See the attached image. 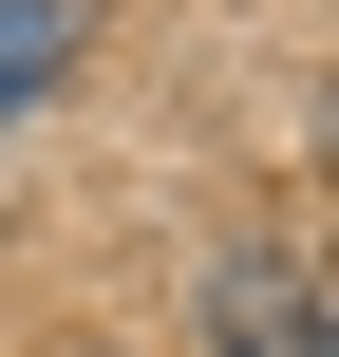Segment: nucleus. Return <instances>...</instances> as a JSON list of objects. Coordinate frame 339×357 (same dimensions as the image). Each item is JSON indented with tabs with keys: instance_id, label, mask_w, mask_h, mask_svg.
Returning a JSON list of instances; mask_svg holds the SVG:
<instances>
[{
	"instance_id": "nucleus-1",
	"label": "nucleus",
	"mask_w": 339,
	"mask_h": 357,
	"mask_svg": "<svg viewBox=\"0 0 339 357\" xmlns=\"http://www.w3.org/2000/svg\"><path fill=\"white\" fill-rule=\"evenodd\" d=\"M208 339L226 357H321V282L245 226V245H208Z\"/></svg>"
},
{
	"instance_id": "nucleus-2",
	"label": "nucleus",
	"mask_w": 339,
	"mask_h": 357,
	"mask_svg": "<svg viewBox=\"0 0 339 357\" xmlns=\"http://www.w3.org/2000/svg\"><path fill=\"white\" fill-rule=\"evenodd\" d=\"M57 75H75V0H0V132H19Z\"/></svg>"
}]
</instances>
